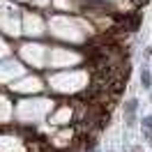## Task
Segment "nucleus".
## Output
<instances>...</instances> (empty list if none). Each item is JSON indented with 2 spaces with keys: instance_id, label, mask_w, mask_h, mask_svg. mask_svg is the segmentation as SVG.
I'll return each mask as SVG.
<instances>
[{
  "instance_id": "obj_1",
  "label": "nucleus",
  "mask_w": 152,
  "mask_h": 152,
  "mask_svg": "<svg viewBox=\"0 0 152 152\" xmlns=\"http://www.w3.org/2000/svg\"><path fill=\"white\" fill-rule=\"evenodd\" d=\"M136 99H132V102H127V106H124V120H127V124L132 127L134 120H136Z\"/></svg>"
},
{
  "instance_id": "obj_2",
  "label": "nucleus",
  "mask_w": 152,
  "mask_h": 152,
  "mask_svg": "<svg viewBox=\"0 0 152 152\" xmlns=\"http://www.w3.org/2000/svg\"><path fill=\"white\" fill-rule=\"evenodd\" d=\"M141 129H143V134H145V138L152 143V115H145V118H143Z\"/></svg>"
},
{
  "instance_id": "obj_3",
  "label": "nucleus",
  "mask_w": 152,
  "mask_h": 152,
  "mask_svg": "<svg viewBox=\"0 0 152 152\" xmlns=\"http://www.w3.org/2000/svg\"><path fill=\"white\" fill-rule=\"evenodd\" d=\"M141 83H143V88H150L152 86V76H150L148 69H141Z\"/></svg>"
}]
</instances>
